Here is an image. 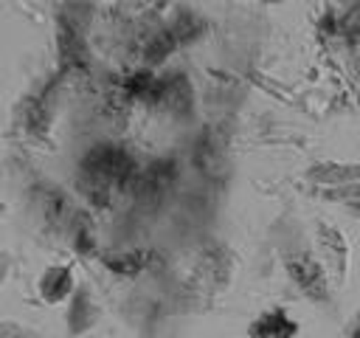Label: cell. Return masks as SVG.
<instances>
[{
  "label": "cell",
  "instance_id": "5b68a950",
  "mask_svg": "<svg viewBox=\"0 0 360 338\" xmlns=\"http://www.w3.org/2000/svg\"><path fill=\"white\" fill-rule=\"evenodd\" d=\"M307 180L318 189H343V186H360V163H338V161H321L307 169Z\"/></svg>",
  "mask_w": 360,
  "mask_h": 338
},
{
  "label": "cell",
  "instance_id": "52a82bcc",
  "mask_svg": "<svg viewBox=\"0 0 360 338\" xmlns=\"http://www.w3.org/2000/svg\"><path fill=\"white\" fill-rule=\"evenodd\" d=\"M104 262H107L110 270H115V273H121V276H135V273H141V270L146 268L149 254H146V251H121V254L107 256Z\"/></svg>",
  "mask_w": 360,
  "mask_h": 338
},
{
  "label": "cell",
  "instance_id": "9c48e42d",
  "mask_svg": "<svg viewBox=\"0 0 360 338\" xmlns=\"http://www.w3.org/2000/svg\"><path fill=\"white\" fill-rule=\"evenodd\" d=\"M338 338H360V307L352 313V318L343 324V330H340V335Z\"/></svg>",
  "mask_w": 360,
  "mask_h": 338
},
{
  "label": "cell",
  "instance_id": "277c9868",
  "mask_svg": "<svg viewBox=\"0 0 360 338\" xmlns=\"http://www.w3.org/2000/svg\"><path fill=\"white\" fill-rule=\"evenodd\" d=\"M301 324L284 307H264L248 324V338H298Z\"/></svg>",
  "mask_w": 360,
  "mask_h": 338
},
{
  "label": "cell",
  "instance_id": "6da1fadb",
  "mask_svg": "<svg viewBox=\"0 0 360 338\" xmlns=\"http://www.w3.org/2000/svg\"><path fill=\"white\" fill-rule=\"evenodd\" d=\"M281 265H284L290 284L301 293V299H307L312 304H329L332 301L335 284H332L323 262L318 259L315 248H309V245L287 248L281 254Z\"/></svg>",
  "mask_w": 360,
  "mask_h": 338
},
{
  "label": "cell",
  "instance_id": "3957f363",
  "mask_svg": "<svg viewBox=\"0 0 360 338\" xmlns=\"http://www.w3.org/2000/svg\"><path fill=\"white\" fill-rule=\"evenodd\" d=\"M76 276H73V268L68 262H56V265H48L39 279H37V296L42 304L48 307H59V304H68L73 296H76Z\"/></svg>",
  "mask_w": 360,
  "mask_h": 338
},
{
  "label": "cell",
  "instance_id": "7a4b0ae2",
  "mask_svg": "<svg viewBox=\"0 0 360 338\" xmlns=\"http://www.w3.org/2000/svg\"><path fill=\"white\" fill-rule=\"evenodd\" d=\"M312 245H315V254L323 262L332 284L335 287L346 284V276H349V239H346V234L338 225H332L329 220H315Z\"/></svg>",
  "mask_w": 360,
  "mask_h": 338
},
{
  "label": "cell",
  "instance_id": "8992f818",
  "mask_svg": "<svg viewBox=\"0 0 360 338\" xmlns=\"http://www.w3.org/2000/svg\"><path fill=\"white\" fill-rule=\"evenodd\" d=\"M98 315H101V310H98L96 299H93L84 287H79L76 296L68 301V313H65L68 332H70V335H84V332H90V330L98 324Z\"/></svg>",
  "mask_w": 360,
  "mask_h": 338
},
{
  "label": "cell",
  "instance_id": "ba28073f",
  "mask_svg": "<svg viewBox=\"0 0 360 338\" xmlns=\"http://www.w3.org/2000/svg\"><path fill=\"white\" fill-rule=\"evenodd\" d=\"M0 338H39L34 330H28V327H20V324H14V321H3V332H0Z\"/></svg>",
  "mask_w": 360,
  "mask_h": 338
}]
</instances>
